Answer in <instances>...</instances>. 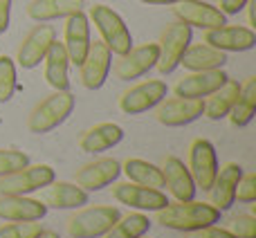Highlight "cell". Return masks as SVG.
<instances>
[{
  "label": "cell",
  "instance_id": "60d3db41",
  "mask_svg": "<svg viewBox=\"0 0 256 238\" xmlns=\"http://www.w3.org/2000/svg\"><path fill=\"white\" fill-rule=\"evenodd\" d=\"M36 238H61V236H58V234H56V232H50V230H48V232H45V230H43V232H40V234H38V236H36Z\"/></svg>",
  "mask_w": 256,
  "mask_h": 238
},
{
  "label": "cell",
  "instance_id": "4316f807",
  "mask_svg": "<svg viewBox=\"0 0 256 238\" xmlns=\"http://www.w3.org/2000/svg\"><path fill=\"white\" fill-rule=\"evenodd\" d=\"M240 94V84L236 79H227L216 92H212L204 99V112L202 115L212 122H220L232 112L236 99Z\"/></svg>",
  "mask_w": 256,
  "mask_h": 238
},
{
  "label": "cell",
  "instance_id": "7c38bea8",
  "mask_svg": "<svg viewBox=\"0 0 256 238\" xmlns=\"http://www.w3.org/2000/svg\"><path fill=\"white\" fill-rule=\"evenodd\" d=\"M173 16L180 22L189 27H200V30H216V27L227 25V16L218 7L202 0H180V2L171 4Z\"/></svg>",
  "mask_w": 256,
  "mask_h": 238
},
{
  "label": "cell",
  "instance_id": "7a4b0ae2",
  "mask_svg": "<svg viewBox=\"0 0 256 238\" xmlns=\"http://www.w3.org/2000/svg\"><path fill=\"white\" fill-rule=\"evenodd\" d=\"M76 106V99L70 90H54L50 97H45L27 117V130L32 135H45L58 128L68 117L72 115Z\"/></svg>",
  "mask_w": 256,
  "mask_h": 238
},
{
  "label": "cell",
  "instance_id": "e575fe53",
  "mask_svg": "<svg viewBox=\"0 0 256 238\" xmlns=\"http://www.w3.org/2000/svg\"><path fill=\"white\" fill-rule=\"evenodd\" d=\"M232 234L236 238H256V218L254 216H236L232 220Z\"/></svg>",
  "mask_w": 256,
  "mask_h": 238
},
{
  "label": "cell",
  "instance_id": "74e56055",
  "mask_svg": "<svg viewBox=\"0 0 256 238\" xmlns=\"http://www.w3.org/2000/svg\"><path fill=\"white\" fill-rule=\"evenodd\" d=\"M9 16H12V0H0V34L9 30Z\"/></svg>",
  "mask_w": 256,
  "mask_h": 238
},
{
  "label": "cell",
  "instance_id": "6da1fadb",
  "mask_svg": "<svg viewBox=\"0 0 256 238\" xmlns=\"http://www.w3.org/2000/svg\"><path fill=\"white\" fill-rule=\"evenodd\" d=\"M220 214L214 204L209 202H168L166 207H162L158 212V220L162 227L166 230H176V232H194V230H202V227L216 225L220 222Z\"/></svg>",
  "mask_w": 256,
  "mask_h": 238
},
{
  "label": "cell",
  "instance_id": "9a60e30c",
  "mask_svg": "<svg viewBox=\"0 0 256 238\" xmlns=\"http://www.w3.org/2000/svg\"><path fill=\"white\" fill-rule=\"evenodd\" d=\"M122 176V164L115 158H99L94 162H88L76 171V184L84 191H102L106 186L115 184Z\"/></svg>",
  "mask_w": 256,
  "mask_h": 238
},
{
  "label": "cell",
  "instance_id": "44dd1931",
  "mask_svg": "<svg viewBox=\"0 0 256 238\" xmlns=\"http://www.w3.org/2000/svg\"><path fill=\"white\" fill-rule=\"evenodd\" d=\"M48 214L45 202L27 196H9L0 194V218L9 222H30V220H40Z\"/></svg>",
  "mask_w": 256,
  "mask_h": 238
},
{
  "label": "cell",
  "instance_id": "ab89813d",
  "mask_svg": "<svg viewBox=\"0 0 256 238\" xmlns=\"http://www.w3.org/2000/svg\"><path fill=\"white\" fill-rule=\"evenodd\" d=\"M140 2H144V4H160V7H171V4H176V2H180V0H140Z\"/></svg>",
  "mask_w": 256,
  "mask_h": 238
},
{
  "label": "cell",
  "instance_id": "cb8c5ba5",
  "mask_svg": "<svg viewBox=\"0 0 256 238\" xmlns=\"http://www.w3.org/2000/svg\"><path fill=\"white\" fill-rule=\"evenodd\" d=\"M45 63V81L54 90H70V56L66 52V45L61 40H54L50 45Z\"/></svg>",
  "mask_w": 256,
  "mask_h": 238
},
{
  "label": "cell",
  "instance_id": "4dcf8cb0",
  "mask_svg": "<svg viewBox=\"0 0 256 238\" xmlns=\"http://www.w3.org/2000/svg\"><path fill=\"white\" fill-rule=\"evenodd\" d=\"M18 88L16 63L9 56H0V104H7Z\"/></svg>",
  "mask_w": 256,
  "mask_h": 238
},
{
  "label": "cell",
  "instance_id": "8992f818",
  "mask_svg": "<svg viewBox=\"0 0 256 238\" xmlns=\"http://www.w3.org/2000/svg\"><path fill=\"white\" fill-rule=\"evenodd\" d=\"M191 27L184 22H173L160 36V56H158V68L160 74H171L178 66H180V58L184 54V50L191 45Z\"/></svg>",
  "mask_w": 256,
  "mask_h": 238
},
{
  "label": "cell",
  "instance_id": "d4e9b609",
  "mask_svg": "<svg viewBox=\"0 0 256 238\" xmlns=\"http://www.w3.org/2000/svg\"><path fill=\"white\" fill-rule=\"evenodd\" d=\"M225 63H227V54L207 43L189 45L180 58V66H184V70H189V72L220 70V68H225Z\"/></svg>",
  "mask_w": 256,
  "mask_h": 238
},
{
  "label": "cell",
  "instance_id": "8fae6325",
  "mask_svg": "<svg viewBox=\"0 0 256 238\" xmlns=\"http://www.w3.org/2000/svg\"><path fill=\"white\" fill-rule=\"evenodd\" d=\"M155 110V119L166 128H180L186 124H194L196 119L202 117L204 112V99H186V97H173L162 99Z\"/></svg>",
  "mask_w": 256,
  "mask_h": 238
},
{
  "label": "cell",
  "instance_id": "e0dca14e",
  "mask_svg": "<svg viewBox=\"0 0 256 238\" xmlns=\"http://www.w3.org/2000/svg\"><path fill=\"white\" fill-rule=\"evenodd\" d=\"M230 79L227 72L222 70H202V72H189L184 79H180L173 88L176 97L186 99H207L212 92H216L225 81Z\"/></svg>",
  "mask_w": 256,
  "mask_h": 238
},
{
  "label": "cell",
  "instance_id": "f546056e",
  "mask_svg": "<svg viewBox=\"0 0 256 238\" xmlns=\"http://www.w3.org/2000/svg\"><path fill=\"white\" fill-rule=\"evenodd\" d=\"M148 230H150L148 216H144L142 212H135L128 214V216H120V220L108 230V234L104 238H140L148 234Z\"/></svg>",
  "mask_w": 256,
  "mask_h": 238
},
{
  "label": "cell",
  "instance_id": "5b68a950",
  "mask_svg": "<svg viewBox=\"0 0 256 238\" xmlns=\"http://www.w3.org/2000/svg\"><path fill=\"white\" fill-rule=\"evenodd\" d=\"M56 180V173L50 164H27L20 171L0 178V194L9 196H30L45 189Z\"/></svg>",
  "mask_w": 256,
  "mask_h": 238
},
{
  "label": "cell",
  "instance_id": "d6a6232c",
  "mask_svg": "<svg viewBox=\"0 0 256 238\" xmlns=\"http://www.w3.org/2000/svg\"><path fill=\"white\" fill-rule=\"evenodd\" d=\"M40 232H43V227L38 225V220L0 225V238H36Z\"/></svg>",
  "mask_w": 256,
  "mask_h": 238
},
{
  "label": "cell",
  "instance_id": "2e32d148",
  "mask_svg": "<svg viewBox=\"0 0 256 238\" xmlns=\"http://www.w3.org/2000/svg\"><path fill=\"white\" fill-rule=\"evenodd\" d=\"M204 43L225 54L248 52L256 45V32L252 27H243V25H222L216 27V30H207Z\"/></svg>",
  "mask_w": 256,
  "mask_h": 238
},
{
  "label": "cell",
  "instance_id": "b9f144b4",
  "mask_svg": "<svg viewBox=\"0 0 256 238\" xmlns=\"http://www.w3.org/2000/svg\"><path fill=\"white\" fill-rule=\"evenodd\" d=\"M140 238H148V236H146V234H144V236H140Z\"/></svg>",
  "mask_w": 256,
  "mask_h": 238
},
{
  "label": "cell",
  "instance_id": "9c48e42d",
  "mask_svg": "<svg viewBox=\"0 0 256 238\" xmlns=\"http://www.w3.org/2000/svg\"><path fill=\"white\" fill-rule=\"evenodd\" d=\"M56 40V30L52 25H40L32 27L27 32V36L22 38V43L18 45V52H16V61L22 70H34L43 63L45 54H48L50 45Z\"/></svg>",
  "mask_w": 256,
  "mask_h": 238
},
{
  "label": "cell",
  "instance_id": "ba28073f",
  "mask_svg": "<svg viewBox=\"0 0 256 238\" xmlns=\"http://www.w3.org/2000/svg\"><path fill=\"white\" fill-rule=\"evenodd\" d=\"M168 86L162 79H150L132 86L120 97V110L126 115H142V112L155 108L162 99H166Z\"/></svg>",
  "mask_w": 256,
  "mask_h": 238
},
{
  "label": "cell",
  "instance_id": "836d02e7",
  "mask_svg": "<svg viewBox=\"0 0 256 238\" xmlns=\"http://www.w3.org/2000/svg\"><path fill=\"white\" fill-rule=\"evenodd\" d=\"M236 200L243 204H252L256 200V173H243L236 186Z\"/></svg>",
  "mask_w": 256,
  "mask_h": 238
},
{
  "label": "cell",
  "instance_id": "83f0119b",
  "mask_svg": "<svg viewBox=\"0 0 256 238\" xmlns=\"http://www.w3.org/2000/svg\"><path fill=\"white\" fill-rule=\"evenodd\" d=\"M122 173L128 176V182L150 186V189H164L162 166H158L153 162H146V160H140V158H128L122 164Z\"/></svg>",
  "mask_w": 256,
  "mask_h": 238
},
{
  "label": "cell",
  "instance_id": "277c9868",
  "mask_svg": "<svg viewBox=\"0 0 256 238\" xmlns=\"http://www.w3.org/2000/svg\"><path fill=\"white\" fill-rule=\"evenodd\" d=\"M120 209L97 204V207H81L74 216L68 220V234L70 238H104L112 225L120 220Z\"/></svg>",
  "mask_w": 256,
  "mask_h": 238
},
{
  "label": "cell",
  "instance_id": "8d00e7d4",
  "mask_svg": "<svg viewBox=\"0 0 256 238\" xmlns=\"http://www.w3.org/2000/svg\"><path fill=\"white\" fill-rule=\"evenodd\" d=\"M248 0H218V9H220L225 16H234V14L243 12Z\"/></svg>",
  "mask_w": 256,
  "mask_h": 238
},
{
  "label": "cell",
  "instance_id": "ffe728a7",
  "mask_svg": "<svg viewBox=\"0 0 256 238\" xmlns=\"http://www.w3.org/2000/svg\"><path fill=\"white\" fill-rule=\"evenodd\" d=\"M243 173V166L236 162H230L222 168H218L216 180L209 189V204H214L218 212H227L236 202V186H238Z\"/></svg>",
  "mask_w": 256,
  "mask_h": 238
},
{
  "label": "cell",
  "instance_id": "ac0fdd59",
  "mask_svg": "<svg viewBox=\"0 0 256 238\" xmlns=\"http://www.w3.org/2000/svg\"><path fill=\"white\" fill-rule=\"evenodd\" d=\"M162 176H164V186H168L171 196L178 202H189L196 200L198 186H196L194 178H191L186 164L176 155H166L162 162Z\"/></svg>",
  "mask_w": 256,
  "mask_h": 238
},
{
  "label": "cell",
  "instance_id": "f35d334b",
  "mask_svg": "<svg viewBox=\"0 0 256 238\" xmlns=\"http://www.w3.org/2000/svg\"><path fill=\"white\" fill-rule=\"evenodd\" d=\"M245 9H248V22H250V27H254L256 25V0H248Z\"/></svg>",
  "mask_w": 256,
  "mask_h": 238
},
{
  "label": "cell",
  "instance_id": "4fadbf2b",
  "mask_svg": "<svg viewBox=\"0 0 256 238\" xmlns=\"http://www.w3.org/2000/svg\"><path fill=\"white\" fill-rule=\"evenodd\" d=\"M160 56V48L158 43H144L137 45V48H130L126 54H122L115 63V74L117 79L122 81H135L140 76L148 74L155 68Z\"/></svg>",
  "mask_w": 256,
  "mask_h": 238
},
{
  "label": "cell",
  "instance_id": "484cf974",
  "mask_svg": "<svg viewBox=\"0 0 256 238\" xmlns=\"http://www.w3.org/2000/svg\"><path fill=\"white\" fill-rule=\"evenodd\" d=\"M84 0H32L27 4V16L36 22H50L84 12Z\"/></svg>",
  "mask_w": 256,
  "mask_h": 238
},
{
  "label": "cell",
  "instance_id": "d590c367",
  "mask_svg": "<svg viewBox=\"0 0 256 238\" xmlns=\"http://www.w3.org/2000/svg\"><path fill=\"white\" fill-rule=\"evenodd\" d=\"M186 238H236L230 230H222V227L216 225H209L202 227V230H194V232H186Z\"/></svg>",
  "mask_w": 256,
  "mask_h": 238
},
{
  "label": "cell",
  "instance_id": "5bb4252c",
  "mask_svg": "<svg viewBox=\"0 0 256 238\" xmlns=\"http://www.w3.org/2000/svg\"><path fill=\"white\" fill-rule=\"evenodd\" d=\"M112 66V52L106 48L104 40L90 43V50L81 63V86L86 90H99L108 79Z\"/></svg>",
  "mask_w": 256,
  "mask_h": 238
},
{
  "label": "cell",
  "instance_id": "d6986e66",
  "mask_svg": "<svg viewBox=\"0 0 256 238\" xmlns=\"http://www.w3.org/2000/svg\"><path fill=\"white\" fill-rule=\"evenodd\" d=\"M90 43H92V38H90V18L84 12H76L72 16H68L63 45H66V52L70 56V63L81 66L90 50Z\"/></svg>",
  "mask_w": 256,
  "mask_h": 238
},
{
  "label": "cell",
  "instance_id": "52a82bcc",
  "mask_svg": "<svg viewBox=\"0 0 256 238\" xmlns=\"http://www.w3.org/2000/svg\"><path fill=\"white\" fill-rule=\"evenodd\" d=\"M189 168L191 178H194L196 186L202 191H209L216 180V173H218V155H216V148L209 140L204 137H198V140L191 142L189 146Z\"/></svg>",
  "mask_w": 256,
  "mask_h": 238
},
{
  "label": "cell",
  "instance_id": "30bf717a",
  "mask_svg": "<svg viewBox=\"0 0 256 238\" xmlns=\"http://www.w3.org/2000/svg\"><path fill=\"white\" fill-rule=\"evenodd\" d=\"M112 198L120 204L135 209V212H160L168 204V198L162 189H150L135 182H120L112 186Z\"/></svg>",
  "mask_w": 256,
  "mask_h": 238
},
{
  "label": "cell",
  "instance_id": "603a6c76",
  "mask_svg": "<svg viewBox=\"0 0 256 238\" xmlns=\"http://www.w3.org/2000/svg\"><path fill=\"white\" fill-rule=\"evenodd\" d=\"M124 140V128L117 126L112 122H104L97 126L88 128L84 135L79 137V148L84 153H104V150H110L112 146H117Z\"/></svg>",
  "mask_w": 256,
  "mask_h": 238
},
{
  "label": "cell",
  "instance_id": "3957f363",
  "mask_svg": "<svg viewBox=\"0 0 256 238\" xmlns=\"http://www.w3.org/2000/svg\"><path fill=\"white\" fill-rule=\"evenodd\" d=\"M90 20L94 22L102 40L106 43V48L112 54L122 56V54H126L132 48L130 30H128V25L124 22V18L112 7H108V4H94V7H90Z\"/></svg>",
  "mask_w": 256,
  "mask_h": 238
},
{
  "label": "cell",
  "instance_id": "f1b7e54d",
  "mask_svg": "<svg viewBox=\"0 0 256 238\" xmlns=\"http://www.w3.org/2000/svg\"><path fill=\"white\" fill-rule=\"evenodd\" d=\"M254 115H256V76L248 79L245 86H240V94L227 117H230L234 128H245L252 124Z\"/></svg>",
  "mask_w": 256,
  "mask_h": 238
},
{
  "label": "cell",
  "instance_id": "7402d4cb",
  "mask_svg": "<svg viewBox=\"0 0 256 238\" xmlns=\"http://www.w3.org/2000/svg\"><path fill=\"white\" fill-rule=\"evenodd\" d=\"M88 191H84L79 184H72V182L54 180L52 184L43 189V202L48 209H81L88 204Z\"/></svg>",
  "mask_w": 256,
  "mask_h": 238
},
{
  "label": "cell",
  "instance_id": "1f68e13d",
  "mask_svg": "<svg viewBox=\"0 0 256 238\" xmlns=\"http://www.w3.org/2000/svg\"><path fill=\"white\" fill-rule=\"evenodd\" d=\"M27 164H30V155L27 153H22V150H12V148H0V178L20 171Z\"/></svg>",
  "mask_w": 256,
  "mask_h": 238
}]
</instances>
